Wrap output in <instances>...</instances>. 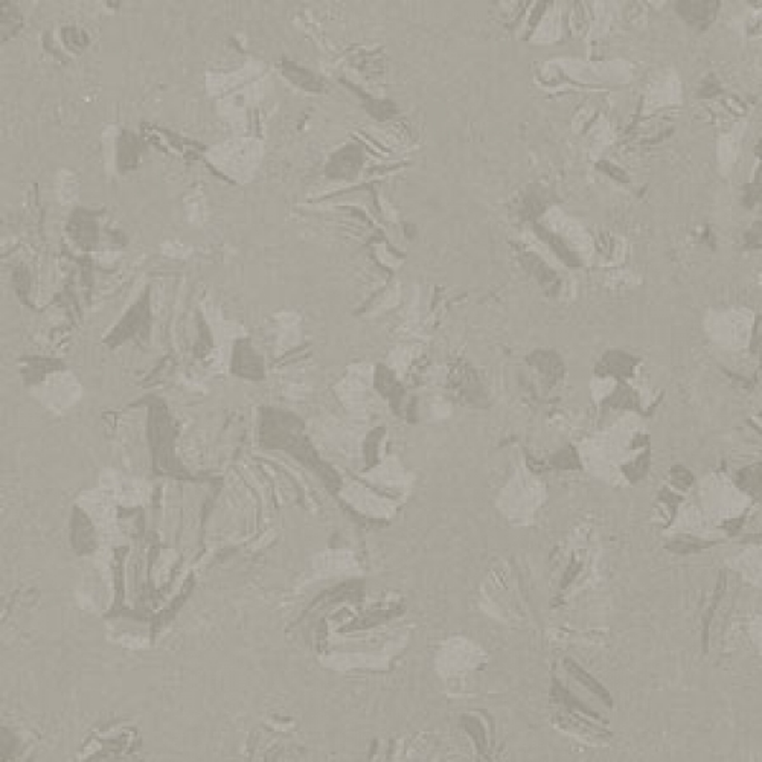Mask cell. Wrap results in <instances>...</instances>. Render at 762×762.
Masks as SVG:
<instances>
[{
  "mask_svg": "<svg viewBox=\"0 0 762 762\" xmlns=\"http://www.w3.org/2000/svg\"><path fill=\"white\" fill-rule=\"evenodd\" d=\"M38 397L49 409L66 410L80 400L81 388L72 374L55 372L43 381Z\"/></svg>",
  "mask_w": 762,
  "mask_h": 762,
  "instance_id": "obj_1",
  "label": "cell"
},
{
  "mask_svg": "<svg viewBox=\"0 0 762 762\" xmlns=\"http://www.w3.org/2000/svg\"><path fill=\"white\" fill-rule=\"evenodd\" d=\"M116 165L120 173L125 174L128 171L134 170L141 162V156L144 153V144L139 139V136L134 134L133 132L124 130L120 136H117L116 144Z\"/></svg>",
  "mask_w": 762,
  "mask_h": 762,
  "instance_id": "obj_2",
  "label": "cell"
},
{
  "mask_svg": "<svg viewBox=\"0 0 762 762\" xmlns=\"http://www.w3.org/2000/svg\"><path fill=\"white\" fill-rule=\"evenodd\" d=\"M564 665H566V669L569 671V674L573 679L579 681L584 688H587L590 692H593V694H595L598 698H601L608 708H613V698L610 695V692L608 689H606V686H604L601 681H598L595 677H591L587 671H584L577 662H573L570 659L564 660Z\"/></svg>",
  "mask_w": 762,
  "mask_h": 762,
  "instance_id": "obj_3",
  "label": "cell"
},
{
  "mask_svg": "<svg viewBox=\"0 0 762 762\" xmlns=\"http://www.w3.org/2000/svg\"><path fill=\"white\" fill-rule=\"evenodd\" d=\"M359 153L352 150V148H346V150H342L333 157L328 166H326V173L331 177H346L355 173V170H359Z\"/></svg>",
  "mask_w": 762,
  "mask_h": 762,
  "instance_id": "obj_4",
  "label": "cell"
},
{
  "mask_svg": "<svg viewBox=\"0 0 762 762\" xmlns=\"http://www.w3.org/2000/svg\"><path fill=\"white\" fill-rule=\"evenodd\" d=\"M284 74L291 83L302 87L304 91L319 92L322 88V81H319L310 71H306V69L299 67L294 63L284 62Z\"/></svg>",
  "mask_w": 762,
  "mask_h": 762,
  "instance_id": "obj_5",
  "label": "cell"
},
{
  "mask_svg": "<svg viewBox=\"0 0 762 762\" xmlns=\"http://www.w3.org/2000/svg\"><path fill=\"white\" fill-rule=\"evenodd\" d=\"M22 28V16L13 2H2V42H8Z\"/></svg>",
  "mask_w": 762,
  "mask_h": 762,
  "instance_id": "obj_6",
  "label": "cell"
},
{
  "mask_svg": "<svg viewBox=\"0 0 762 762\" xmlns=\"http://www.w3.org/2000/svg\"><path fill=\"white\" fill-rule=\"evenodd\" d=\"M725 589H726V572H721L718 584H717V589H715V593H714V598H712L710 607H709L706 616H705V631H703V647H705V651H708V648H709V627H710V622H712V618H714V615H715V610L718 607L720 601L722 599V595H725Z\"/></svg>",
  "mask_w": 762,
  "mask_h": 762,
  "instance_id": "obj_7",
  "label": "cell"
},
{
  "mask_svg": "<svg viewBox=\"0 0 762 762\" xmlns=\"http://www.w3.org/2000/svg\"><path fill=\"white\" fill-rule=\"evenodd\" d=\"M63 42L69 51L72 52H83L84 49L91 43V38L83 31V29L76 26H66L62 31Z\"/></svg>",
  "mask_w": 762,
  "mask_h": 762,
  "instance_id": "obj_8",
  "label": "cell"
},
{
  "mask_svg": "<svg viewBox=\"0 0 762 762\" xmlns=\"http://www.w3.org/2000/svg\"><path fill=\"white\" fill-rule=\"evenodd\" d=\"M555 691H557V697L561 698V701L564 703V705L569 706L572 710H578L584 715H589V717H593L596 720H601V717L598 714H595V712H593L590 708H587L586 705H584V703H581L578 698L573 697L570 692H567L566 689H562L560 685H557Z\"/></svg>",
  "mask_w": 762,
  "mask_h": 762,
  "instance_id": "obj_9",
  "label": "cell"
},
{
  "mask_svg": "<svg viewBox=\"0 0 762 762\" xmlns=\"http://www.w3.org/2000/svg\"><path fill=\"white\" fill-rule=\"evenodd\" d=\"M708 546H709L708 543H700V541H698V543H695V544H691V543H688V544H686V543H676V544H674V543H672V544H669L668 548L672 549L674 552L689 553V552H697V550H700V549H703V548H708Z\"/></svg>",
  "mask_w": 762,
  "mask_h": 762,
  "instance_id": "obj_10",
  "label": "cell"
},
{
  "mask_svg": "<svg viewBox=\"0 0 762 762\" xmlns=\"http://www.w3.org/2000/svg\"><path fill=\"white\" fill-rule=\"evenodd\" d=\"M579 570H581V564H578V566H575V562H572L570 569H569L567 573H566V579L562 581V589H566V587L569 586V584L573 581V578H575V577L578 575V572H579Z\"/></svg>",
  "mask_w": 762,
  "mask_h": 762,
  "instance_id": "obj_11",
  "label": "cell"
}]
</instances>
